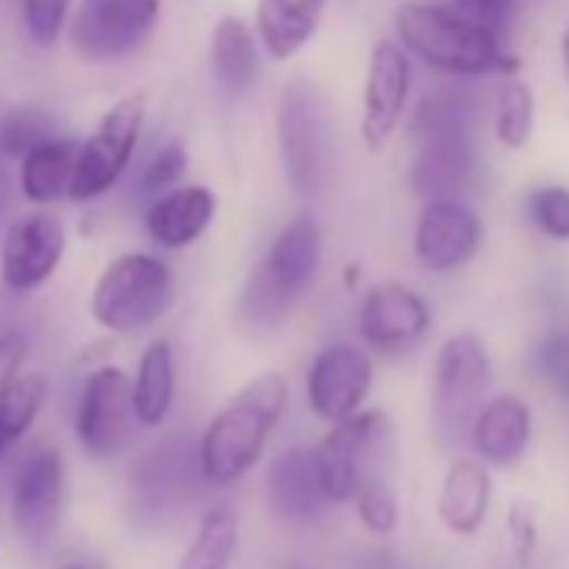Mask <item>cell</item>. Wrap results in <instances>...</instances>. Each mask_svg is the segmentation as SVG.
Masks as SVG:
<instances>
[{
    "instance_id": "obj_1",
    "label": "cell",
    "mask_w": 569,
    "mask_h": 569,
    "mask_svg": "<svg viewBox=\"0 0 569 569\" xmlns=\"http://www.w3.org/2000/svg\"><path fill=\"white\" fill-rule=\"evenodd\" d=\"M322 254L326 234L316 214H296L284 221L244 281L238 299L241 322L261 332L289 322L319 278Z\"/></svg>"
},
{
    "instance_id": "obj_2",
    "label": "cell",
    "mask_w": 569,
    "mask_h": 569,
    "mask_svg": "<svg viewBox=\"0 0 569 569\" xmlns=\"http://www.w3.org/2000/svg\"><path fill=\"white\" fill-rule=\"evenodd\" d=\"M392 28L399 48L439 74L482 78L516 68V61L502 51L499 34L459 8L432 4V0H402L392 11Z\"/></svg>"
},
{
    "instance_id": "obj_3",
    "label": "cell",
    "mask_w": 569,
    "mask_h": 569,
    "mask_svg": "<svg viewBox=\"0 0 569 569\" xmlns=\"http://www.w3.org/2000/svg\"><path fill=\"white\" fill-rule=\"evenodd\" d=\"M289 406V382L264 372L238 389L198 439V472L208 486L238 482L264 452L278 419Z\"/></svg>"
},
{
    "instance_id": "obj_4",
    "label": "cell",
    "mask_w": 569,
    "mask_h": 569,
    "mask_svg": "<svg viewBox=\"0 0 569 569\" xmlns=\"http://www.w3.org/2000/svg\"><path fill=\"white\" fill-rule=\"evenodd\" d=\"M174 306V271L151 251L114 254L91 289V319L98 329L118 339H138L151 332Z\"/></svg>"
},
{
    "instance_id": "obj_5",
    "label": "cell",
    "mask_w": 569,
    "mask_h": 569,
    "mask_svg": "<svg viewBox=\"0 0 569 569\" xmlns=\"http://www.w3.org/2000/svg\"><path fill=\"white\" fill-rule=\"evenodd\" d=\"M416 161L412 188L422 198L459 194L472 174V144H469V114L452 94H432L412 118Z\"/></svg>"
},
{
    "instance_id": "obj_6",
    "label": "cell",
    "mask_w": 569,
    "mask_h": 569,
    "mask_svg": "<svg viewBox=\"0 0 569 569\" xmlns=\"http://www.w3.org/2000/svg\"><path fill=\"white\" fill-rule=\"evenodd\" d=\"M392 456V422L379 409H359L356 416L332 422L326 439L316 446L319 472L329 502H352L356 492L372 482L386 479V462Z\"/></svg>"
},
{
    "instance_id": "obj_7",
    "label": "cell",
    "mask_w": 569,
    "mask_h": 569,
    "mask_svg": "<svg viewBox=\"0 0 569 569\" xmlns=\"http://www.w3.org/2000/svg\"><path fill=\"white\" fill-rule=\"evenodd\" d=\"M278 151L292 191L316 198L329 171V114L312 81H292L278 101Z\"/></svg>"
},
{
    "instance_id": "obj_8",
    "label": "cell",
    "mask_w": 569,
    "mask_h": 569,
    "mask_svg": "<svg viewBox=\"0 0 569 569\" xmlns=\"http://www.w3.org/2000/svg\"><path fill=\"white\" fill-rule=\"evenodd\" d=\"M141 134H144V101L138 94L114 101L78 148V168L68 201L78 204L101 201L131 168Z\"/></svg>"
},
{
    "instance_id": "obj_9",
    "label": "cell",
    "mask_w": 569,
    "mask_h": 569,
    "mask_svg": "<svg viewBox=\"0 0 569 569\" xmlns=\"http://www.w3.org/2000/svg\"><path fill=\"white\" fill-rule=\"evenodd\" d=\"M492 382L489 352L479 336L459 332L446 339L432 366V416L442 436L456 439L472 426Z\"/></svg>"
},
{
    "instance_id": "obj_10",
    "label": "cell",
    "mask_w": 569,
    "mask_h": 569,
    "mask_svg": "<svg viewBox=\"0 0 569 569\" xmlns=\"http://www.w3.org/2000/svg\"><path fill=\"white\" fill-rule=\"evenodd\" d=\"M161 21V0H81L71 14V48L88 64L134 54Z\"/></svg>"
},
{
    "instance_id": "obj_11",
    "label": "cell",
    "mask_w": 569,
    "mask_h": 569,
    "mask_svg": "<svg viewBox=\"0 0 569 569\" xmlns=\"http://www.w3.org/2000/svg\"><path fill=\"white\" fill-rule=\"evenodd\" d=\"M134 406H131V376L118 366L94 369L78 396L74 409V436L91 459H114L134 432Z\"/></svg>"
},
{
    "instance_id": "obj_12",
    "label": "cell",
    "mask_w": 569,
    "mask_h": 569,
    "mask_svg": "<svg viewBox=\"0 0 569 569\" xmlns=\"http://www.w3.org/2000/svg\"><path fill=\"white\" fill-rule=\"evenodd\" d=\"M68 251V231L48 208L21 214L0 244V284L14 296H31L58 274Z\"/></svg>"
},
{
    "instance_id": "obj_13",
    "label": "cell",
    "mask_w": 569,
    "mask_h": 569,
    "mask_svg": "<svg viewBox=\"0 0 569 569\" xmlns=\"http://www.w3.org/2000/svg\"><path fill=\"white\" fill-rule=\"evenodd\" d=\"M482 244V218L472 204L459 194L426 198L416 231H412V254L432 274L459 271L476 258Z\"/></svg>"
},
{
    "instance_id": "obj_14",
    "label": "cell",
    "mask_w": 569,
    "mask_h": 569,
    "mask_svg": "<svg viewBox=\"0 0 569 569\" xmlns=\"http://www.w3.org/2000/svg\"><path fill=\"white\" fill-rule=\"evenodd\" d=\"M432 329V309L422 292L402 281H379L359 302V336L379 356L412 352Z\"/></svg>"
},
{
    "instance_id": "obj_15",
    "label": "cell",
    "mask_w": 569,
    "mask_h": 569,
    "mask_svg": "<svg viewBox=\"0 0 569 569\" xmlns=\"http://www.w3.org/2000/svg\"><path fill=\"white\" fill-rule=\"evenodd\" d=\"M376 382L372 356L352 342L326 346L306 372V402L322 422H342L356 416Z\"/></svg>"
},
{
    "instance_id": "obj_16",
    "label": "cell",
    "mask_w": 569,
    "mask_h": 569,
    "mask_svg": "<svg viewBox=\"0 0 569 569\" xmlns=\"http://www.w3.org/2000/svg\"><path fill=\"white\" fill-rule=\"evenodd\" d=\"M412 94V58L399 41H376L366 68L362 88V121L359 134L369 151H382L402 128Z\"/></svg>"
},
{
    "instance_id": "obj_17",
    "label": "cell",
    "mask_w": 569,
    "mask_h": 569,
    "mask_svg": "<svg viewBox=\"0 0 569 569\" xmlns=\"http://www.w3.org/2000/svg\"><path fill=\"white\" fill-rule=\"evenodd\" d=\"M64 502V456L41 442L38 449L28 452L21 462L14 482H11V509L18 529L31 539L41 542L54 532L58 516Z\"/></svg>"
},
{
    "instance_id": "obj_18",
    "label": "cell",
    "mask_w": 569,
    "mask_h": 569,
    "mask_svg": "<svg viewBox=\"0 0 569 569\" xmlns=\"http://www.w3.org/2000/svg\"><path fill=\"white\" fill-rule=\"evenodd\" d=\"M218 214V194L201 181H181L151 198L144 208V234L164 251H184L204 238Z\"/></svg>"
},
{
    "instance_id": "obj_19",
    "label": "cell",
    "mask_w": 569,
    "mask_h": 569,
    "mask_svg": "<svg viewBox=\"0 0 569 569\" xmlns=\"http://www.w3.org/2000/svg\"><path fill=\"white\" fill-rule=\"evenodd\" d=\"M329 0H258L254 34L261 54L284 64L292 61L322 28Z\"/></svg>"
},
{
    "instance_id": "obj_20",
    "label": "cell",
    "mask_w": 569,
    "mask_h": 569,
    "mask_svg": "<svg viewBox=\"0 0 569 569\" xmlns=\"http://www.w3.org/2000/svg\"><path fill=\"white\" fill-rule=\"evenodd\" d=\"M268 499H271L274 512L289 522H309L329 506L322 472H319V459H316V446L312 449H289L271 462Z\"/></svg>"
},
{
    "instance_id": "obj_21",
    "label": "cell",
    "mask_w": 569,
    "mask_h": 569,
    "mask_svg": "<svg viewBox=\"0 0 569 569\" xmlns=\"http://www.w3.org/2000/svg\"><path fill=\"white\" fill-rule=\"evenodd\" d=\"M472 446L479 452V459L492 462V466H512L532 436V412L519 396H492L479 406V412L472 416Z\"/></svg>"
},
{
    "instance_id": "obj_22",
    "label": "cell",
    "mask_w": 569,
    "mask_h": 569,
    "mask_svg": "<svg viewBox=\"0 0 569 569\" xmlns=\"http://www.w3.org/2000/svg\"><path fill=\"white\" fill-rule=\"evenodd\" d=\"M78 148L81 141L74 138H48L34 144L28 154L18 158V188L24 201L34 208H54L58 201H68L74 168H78Z\"/></svg>"
},
{
    "instance_id": "obj_23",
    "label": "cell",
    "mask_w": 569,
    "mask_h": 569,
    "mask_svg": "<svg viewBox=\"0 0 569 569\" xmlns=\"http://www.w3.org/2000/svg\"><path fill=\"white\" fill-rule=\"evenodd\" d=\"M211 78L224 98H241L254 88L258 68H261V44L248 21L241 18H221L211 28Z\"/></svg>"
},
{
    "instance_id": "obj_24",
    "label": "cell",
    "mask_w": 569,
    "mask_h": 569,
    "mask_svg": "<svg viewBox=\"0 0 569 569\" xmlns=\"http://www.w3.org/2000/svg\"><path fill=\"white\" fill-rule=\"evenodd\" d=\"M174 392H178L174 349L168 339H154L144 346L138 359V372L131 379V406H134L138 426L144 429L164 426V419L174 409Z\"/></svg>"
},
{
    "instance_id": "obj_25",
    "label": "cell",
    "mask_w": 569,
    "mask_h": 569,
    "mask_svg": "<svg viewBox=\"0 0 569 569\" xmlns=\"http://www.w3.org/2000/svg\"><path fill=\"white\" fill-rule=\"evenodd\" d=\"M489 472L476 459H456L439 489V519L459 536L479 532L489 509Z\"/></svg>"
},
{
    "instance_id": "obj_26",
    "label": "cell",
    "mask_w": 569,
    "mask_h": 569,
    "mask_svg": "<svg viewBox=\"0 0 569 569\" xmlns=\"http://www.w3.org/2000/svg\"><path fill=\"white\" fill-rule=\"evenodd\" d=\"M188 456L174 442H158L141 462H134L131 489L134 502L141 506V516H161L171 502H184L188 486Z\"/></svg>"
},
{
    "instance_id": "obj_27",
    "label": "cell",
    "mask_w": 569,
    "mask_h": 569,
    "mask_svg": "<svg viewBox=\"0 0 569 569\" xmlns=\"http://www.w3.org/2000/svg\"><path fill=\"white\" fill-rule=\"evenodd\" d=\"M238 549V516L231 506H211L201 522L194 539L188 542L178 569H228Z\"/></svg>"
},
{
    "instance_id": "obj_28",
    "label": "cell",
    "mask_w": 569,
    "mask_h": 569,
    "mask_svg": "<svg viewBox=\"0 0 569 569\" xmlns=\"http://www.w3.org/2000/svg\"><path fill=\"white\" fill-rule=\"evenodd\" d=\"M48 402V379L41 372H21L8 389H0V456L31 432Z\"/></svg>"
},
{
    "instance_id": "obj_29",
    "label": "cell",
    "mask_w": 569,
    "mask_h": 569,
    "mask_svg": "<svg viewBox=\"0 0 569 569\" xmlns=\"http://www.w3.org/2000/svg\"><path fill=\"white\" fill-rule=\"evenodd\" d=\"M532 128H536V94H532V88L516 81V78L502 81L499 98H496V138H499V144L509 148V151H519V148L529 144Z\"/></svg>"
},
{
    "instance_id": "obj_30",
    "label": "cell",
    "mask_w": 569,
    "mask_h": 569,
    "mask_svg": "<svg viewBox=\"0 0 569 569\" xmlns=\"http://www.w3.org/2000/svg\"><path fill=\"white\" fill-rule=\"evenodd\" d=\"M58 134V121L41 108H11L0 118V151L8 158L28 154L34 144Z\"/></svg>"
},
{
    "instance_id": "obj_31",
    "label": "cell",
    "mask_w": 569,
    "mask_h": 569,
    "mask_svg": "<svg viewBox=\"0 0 569 569\" xmlns=\"http://www.w3.org/2000/svg\"><path fill=\"white\" fill-rule=\"evenodd\" d=\"M526 214L546 238L569 241V188L566 184L532 188L526 198Z\"/></svg>"
},
{
    "instance_id": "obj_32",
    "label": "cell",
    "mask_w": 569,
    "mask_h": 569,
    "mask_svg": "<svg viewBox=\"0 0 569 569\" xmlns=\"http://www.w3.org/2000/svg\"><path fill=\"white\" fill-rule=\"evenodd\" d=\"M74 0H21V21L38 48H54L71 21Z\"/></svg>"
},
{
    "instance_id": "obj_33",
    "label": "cell",
    "mask_w": 569,
    "mask_h": 569,
    "mask_svg": "<svg viewBox=\"0 0 569 569\" xmlns=\"http://www.w3.org/2000/svg\"><path fill=\"white\" fill-rule=\"evenodd\" d=\"M184 174H188V148H184V141L171 138V141L158 144L151 151V158L141 164V191L154 198V194L181 184Z\"/></svg>"
},
{
    "instance_id": "obj_34",
    "label": "cell",
    "mask_w": 569,
    "mask_h": 569,
    "mask_svg": "<svg viewBox=\"0 0 569 569\" xmlns=\"http://www.w3.org/2000/svg\"><path fill=\"white\" fill-rule=\"evenodd\" d=\"M356 512L362 526L376 536H389L399 526V496L389 486V479H372L356 492Z\"/></svg>"
},
{
    "instance_id": "obj_35",
    "label": "cell",
    "mask_w": 569,
    "mask_h": 569,
    "mask_svg": "<svg viewBox=\"0 0 569 569\" xmlns=\"http://www.w3.org/2000/svg\"><path fill=\"white\" fill-rule=\"evenodd\" d=\"M536 366L542 372V379L562 396L569 399V332H552L539 342L536 349Z\"/></svg>"
},
{
    "instance_id": "obj_36",
    "label": "cell",
    "mask_w": 569,
    "mask_h": 569,
    "mask_svg": "<svg viewBox=\"0 0 569 569\" xmlns=\"http://www.w3.org/2000/svg\"><path fill=\"white\" fill-rule=\"evenodd\" d=\"M506 526H509V539H512V552L519 562H526L536 549V539H539V529H536V512L532 506L526 502H512L509 506V516H506Z\"/></svg>"
},
{
    "instance_id": "obj_37",
    "label": "cell",
    "mask_w": 569,
    "mask_h": 569,
    "mask_svg": "<svg viewBox=\"0 0 569 569\" xmlns=\"http://www.w3.org/2000/svg\"><path fill=\"white\" fill-rule=\"evenodd\" d=\"M24 359H28V339L24 336H18V332L0 336V389H8L21 376Z\"/></svg>"
},
{
    "instance_id": "obj_38",
    "label": "cell",
    "mask_w": 569,
    "mask_h": 569,
    "mask_svg": "<svg viewBox=\"0 0 569 569\" xmlns=\"http://www.w3.org/2000/svg\"><path fill=\"white\" fill-rule=\"evenodd\" d=\"M456 8L476 21H482L486 28L499 31L509 18H512V8L516 0H456Z\"/></svg>"
},
{
    "instance_id": "obj_39",
    "label": "cell",
    "mask_w": 569,
    "mask_h": 569,
    "mask_svg": "<svg viewBox=\"0 0 569 569\" xmlns=\"http://www.w3.org/2000/svg\"><path fill=\"white\" fill-rule=\"evenodd\" d=\"M61 569H98V566H94L91 559H68Z\"/></svg>"
},
{
    "instance_id": "obj_40",
    "label": "cell",
    "mask_w": 569,
    "mask_h": 569,
    "mask_svg": "<svg viewBox=\"0 0 569 569\" xmlns=\"http://www.w3.org/2000/svg\"><path fill=\"white\" fill-rule=\"evenodd\" d=\"M562 68H566V74H569V24H566V31H562Z\"/></svg>"
},
{
    "instance_id": "obj_41",
    "label": "cell",
    "mask_w": 569,
    "mask_h": 569,
    "mask_svg": "<svg viewBox=\"0 0 569 569\" xmlns=\"http://www.w3.org/2000/svg\"><path fill=\"white\" fill-rule=\"evenodd\" d=\"M292 569H312V566H292Z\"/></svg>"
}]
</instances>
